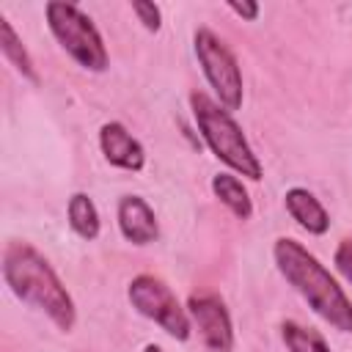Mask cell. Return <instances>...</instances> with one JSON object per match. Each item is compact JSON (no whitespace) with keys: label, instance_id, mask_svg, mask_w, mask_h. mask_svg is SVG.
I'll use <instances>...</instances> for the list:
<instances>
[{"label":"cell","instance_id":"cell-12","mask_svg":"<svg viewBox=\"0 0 352 352\" xmlns=\"http://www.w3.org/2000/svg\"><path fill=\"white\" fill-rule=\"evenodd\" d=\"M0 52H3V58L14 66V72L22 74V80H28V82H33V85L41 82L38 69H36V63H33L28 47L22 44V38L16 36L14 25H11L6 16H0Z\"/></svg>","mask_w":352,"mask_h":352},{"label":"cell","instance_id":"cell-6","mask_svg":"<svg viewBox=\"0 0 352 352\" xmlns=\"http://www.w3.org/2000/svg\"><path fill=\"white\" fill-rule=\"evenodd\" d=\"M126 300L143 319L160 324L170 338L187 341L192 336V322H190L187 305H182L176 300L173 289L162 278H157L151 272L135 275L126 286Z\"/></svg>","mask_w":352,"mask_h":352},{"label":"cell","instance_id":"cell-2","mask_svg":"<svg viewBox=\"0 0 352 352\" xmlns=\"http://www.w3.org/2000/svg\"><path fill=\"white\" fill-rule=\"evenodd\" d=\"M3 280L11 294L41 311L58 330L69 333L77 322V305L52 270V264L28 242H8L3 250Z\"/></svg>","mask_w":352,"mask_h":352},{"label":"cell","instance_id":"cell-7","mask_svg":"<svg viewBox=\"0 0 352 352\" xmlns=\"http://www.w3.org/2000/svg\"><path fill=\"white\" fill-rule=\"evenodd\" d=\"M187 314H190L192 330H198L209 352L234 349V322L223 297H217L214 292H195L187 297Z\"/></svg>","mask_w":352,"mask_h":352},{"label":"cell","instance_id":"cell-11","mask_svg":"<svg viewBox=\"0 0 352 352\" xmlns=\"http://www.w3.org/2000/svg\"><path fill=\"white\" fill-rule=\"evenodd\" d=\"M212 192H214V198H217L236 220H250V217H253L250 192H248V187L236 179V173H231V170L214 173V176H212Z\"/></svg>","mask_w":352,"mask_h":352},{"label":"cell","instance_id":"cell-9","mask_svg":"<svg viewBox=\"0 0 352 352\" xmlns=\"http://www.w3.org/2000/svg\"><path fill=\"white\" fill-rule=\"evenodd\" d=\"M116 223H118V231L126 242L143 248V245H151L160 239V223H157V214L154 209L148 206L146 198L140 195H121L118 198V206H116Z\"/></svg>","mask_w":352,"mask_h":352},{"label":"cell","instance_id":"cell-16","mask_svg":"<svg viewBox=\"0 0 352 352\" xmlns=\"http://www.w3.org/2000/svg\"><path fill=\"white\" fill-rule=\"evenodd\" d=\"M333 267L352 286V239H341L336 245V250H333Z\"/></svg>","mask_w":352,"mask_h":352},{"label":"cell","instance_id":"cell-17","mask_svg":"<svg viewBox=\"0 0 352 352\" xmlns=\"http://www.w3.org/2000/svg\"><path fill=\"white\" fill-rule=\"evenodd\" d=\"M228 8L239 16V19H245V22H256L258 19V3H253V0H242V3H236V0H228Z\"/></svg>","mask_w":352,"mask_h":352},{"label":"cell","instance_id":"cell-10","mask_svg":"<svg viewBox=\"0 0 352 352\" xmlns=\"http://www.w3.org/2000/svg\"><path fill=\"white\" fill-rule=\"evenodd\" d=\"M283 206H286L289 217L302 231H308L311 236H324L330 231V214H327V209L322 206V201L311 190L289 187L286 195H283Z\"/></svg>","mask_w":352,"mask_h":352},{"label":"cell","instance_id":"cell-15","mask_svg":"<svg viewBox=\"0 0 352 352\" xmlns=\"http://www.w3.org/2000/svg\"><path fill=\"white\" fill-rule=\"evenodd\" d=\"M132 14L138 16V22H140L148 33H160V28H162V8H160L157 3L132 0Z\"/></svg>","mask_w":352,"mask_h":352},{"label":"cell","instance_id":"cell-4","mask_svg":"<svg viewBox=\"0 0 352 352\" xmlns=\"http://www.w3.org/2000/svg\"><path fill=\"white\" fill-rule=\"evenodd\" d=\"M44 19H47L52 38L80 69L102 74L110 66V55H107L99 28L77 3L50 0L44 6Z\"/></svg>","mask_w":352,"mask_h":352},{"label":"cell","instance_id":"cell-18","mask_svg":"<svg viewBox=\"0 0 352 352\" xmlns=\"http://www.w3.org/2000/svg\"><path fill=\"white\" fill-rule=\"evenodd\" d=\"M143 352H165V349H162L160 344H146V346H143Z\"/></svg>","mask_w":352,"mask_h":352},{"label":"cell","instance_id":"cell-1","mask_svg":"<svg viewBox=\"0 0 352 352\" xmlns=\"http://www.w3.org/2000/svg\"><path fill=\"white\" fill-rule=\"evenodd\" d=\"M272 261L280 278L308 302V308L338 333H352V300L338 286L336 275L297 239L278 236L272 242Z\"/></svg>","mask_w":352,"mask_h":352},{"label":"cell","instance_id":"cell-14","mask_svg":"<svg viewBox=\"0 0 352 352\" xmlns=\"http://www.w3.org/2000/svg\"><path fill=\"white\" fill-rule=\"evenodd\" d=\"M280 338H283L286 352H333L330 344L316 330H311L294 319H286L280 324Z\"/></svg>","mask_w":352,"mask_h":352},{"label":"cell","instance_id":"cell-3","mask_svg":"<svg viewBox=\"0 0 352 352\" xmlns=\"http://www.w3.org/2000/svg\"><path fill=\"white\" fill-rule=\"evenodd\" d=\"M190 110L198 126V135L204 138L206 148L236 176H245L250 182H261L264 170L258 157L253 154L242 126L236 124L234 113L220 107L209 94L192 91L190 94Z\"/></svg>","mask_w":352,"mask_h":352},{"label":"cell","instance_id":"cell-8","mask_svg":"<svg viewBox=\"0 0 352 352\" xmlns=\"http://www.w3.org/2000/svg\"><path fill=\"white\" fill-rule=\"evenodd\" d=\"M99 151L113 168H121L129 173H140L146 165L143 143L121 121H104L99 126Z\"/></svg>","mask_w":352,"mask_h":352},{"label":"cell","instance_id":"cell-5","mask_svg":"<svg viewBox=\"0 0 352 352\" xmlns=\"http://www.w3.org/2000/svg\"><path fill=\"white\" fill-rule=\"evenodd\" d=\"M192 52L198 58V66L209 82V88L214 91V102L220 107H226L228 113L242 107V69L239 60L234 55V50L209 28H198L192 33Z\"/></svg>","mask_w":352,"mask_h":352},{"label":"cell","instance_id":"cell-13","mask_svg":"<svg viewBox=\"0 0 352 352\" xmlns=\"http://www.w3.org/2000/svg\"><path fill=\"white\" fill-rule=\"evenodd\" d=\"M66 220H69V228H72L80 239H85V242L96 239L99 231H102L99 209H96V204H94V198H91L88 192H72V195H69Z\"/></svg>","mask_w":352,"mask_h":352}]
</instances>
